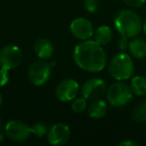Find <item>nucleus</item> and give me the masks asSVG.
<instances>
[{"label": "nucleus", "instance_id": "b1692460", "mask_svg": "<svg viewBox=\"0 0 146 146\" xmlns=\"http://www.w3.org/2000/svg\"><path fill=\"white\" fill-rule=\"evenodd\" d=\"M138 143L135 141H133V140H123V141L119 142V143L117 144V146H137Z\"/></svg>", "mask_w": 146, "mask_h": 146}, {"label": "nucleus", "instance_id": "423d86ee", "mask_svg": "<svg viewBox=\"0 0 146 146\" xmlns=\"http://www.w3.org/2000/svg\"><path fill=\"white\" fill-rule=\"evenodd\" d=\"M5 135L12 141L22 142L29 138L31 134V126L19 119H12L6 123L4 127Z\"/></svg>", "mask_w": 146, "mask_h": 146}, {"label": "nucleus", "instance_id": "9b49d317", "mask_svg": "<svg viewBox=\"0 0 146 146\" xmlns=\"http://www.w3.org/2000/svg\"><path fill=\"white\" fill-rule=\"evenodd\" d=\"M71 135L70 128L64 123H56L48 129L47 139L50 144L54 146L64 145L69 140Z\"/></svg>", "mask_w": 146, "mask_h": 146}, {"label": "nucleus", "instance_id": "6e6552de", "mask_svg": "<svg viewBox=\"0 0 146 146\" xmlns=\"http://www.w3.org/2000/svg\"><path fill=\"white\" fill-rule=\"evenodd\" d=\"M106 84L105 81L101 78H90L86 80L80 88L81 96L87 100H97L100 99L104 94H106Z\"/></svg>", "mask_w": 146, "mask_h": 146}, {"label": "nucleus", "instance_id": "2eb2a0df", "mask_svg": "<svg viewBox=\"0 0 146 146\" xmlns=\"http://www.w3.org/2000/svg\"><path fill=\"white\" fill-rule=\"evenodd\" d=\"M94 41L101 46L107 45L112 40V30L107 25H101L99 26L93 34Z\"/></svg>", "mask_w": 146, "mask_h": 146}, {"label": "nucleus", "instance_id": "bb28decb", "mask_svg": "<svg viewBox=\"0 0 146 146\" xmlns=\"http://www.w3.org/2000/svg\"><path fill=\"white\" fill-rule=\"evenodd\" d=\"M2 101H3V99H2V94L0 93V107H1V105H2Z\"/></svg>", "mask_w": 146, "mask_h": 146}, {"label": "nucleus", "instance_id": "4468645a", "mask_svg": "<svg viewBox=\"0 0 146 146\" xmlns=\"http://www.w3.org/2000/svg\"><path fill=\"white\" fill-rule=\"evenodd\" d=\"M107 109V103L104 100L97 99L93 100V102L88 106L87 113L92 119H100L106 115Z\"/></svg>", "mask_w": 146, "mask_h": 146}, {"label": "nucleus", "instance_id": "4be33fe9", "mask_svg": "<svg viewBox=\"0 0 146 146\" xmlns=\"http://www.w3.org/2000/svg\"><path fill=\"white\" fill-rule=\"evenodd\" d=\"M146 0H123V2L126 5L132 7V8H138V7H141L142 5L145 3Z\"/></svg>", "mask_w": 146, "mask_h": 146}, {"label": "nucleus", "instance_id": "20e7f679", "mask_svg": "<svg viewBox=\"0 0 146 146\" xmlns=\"http://www.w3.org/2000/svg\"><path fill=\"white\" fill-rule=\"evenodd\" d=\"M133 92L128 84L123 81L112 83L106 90V98L113 107H123L131 101Z\"/></svg>", "mask_w": 146, "mask_h": 146}, {"label": "nucleus", "instance_id": "1a4fd4ad", "mask_svg": "<svg viewBox=\"0 0 146 146\" xmlns=\"http://www.w3.org/2000/svg\"><path fill=\"white\" fill-rule=\"evenodd\" d=\"M78 92H79L78 82L74 79L67 78V79L62 80L57 85L56 90H55V95L59 101L69 102L77 97Z\"/></svg>", "mask_w": 146, "mask_h": 146}, {"label": "nucleus", "instance_id": "5701e85b", "mask_svg": "<svg viewBox=\"0 0 146 146\" xmlns=\"http://www.w3.org/2000/svg\"><path fill=\"white\" fill-rule=\"evenodd\" d=\"M128 45H129V41H128V38H126V37H123L121 36V38L118 40L117 42V47L120 49V50L124 51L126 50V49L128 48Z\"/></svg>", "mask_w": 146, "mask_h": 146}, {"label": "nucleus", "instance_id": "412c9836", "mask_svg": "<svg viewBox=\"0 0 146 146\" xmlns=\"http://www.w3.org/2000/svg\"><path fill=\"white\" fill-rule=\"evenodd\" d=\"M9 70L5 68H0V87L5 86L9 81Z\"/></svg>", "mask_w": 146, "mask_h": 146}, {"label": "nucleus", "instance_id": "7ed1b4c3", "mask_svg": "<svg viewBox=\"0 0 146 146\" xmlns=\"http://www.w3.org/2000/svg\"><path fill=\"white\" fill-rule=\"evenodd\" d=\"M134 63L127 53L114 55L108 63V72L116 81H124L131 78L134 74Z\"/></svg>", "mask_w": 146, "mask_h": 146}, {"label": "nucleus", "instance_id": "a878e982", "mask_svg": "<svg viewBox=\"0 0 146 146\" xmlns=\"http://www.w3.org/2000/svg\"><path fill=\"white\" fill-rule=\"evenodd\" d=\"M142 30H143V32L145 33V35H146V20L144 21V23H143V26H142Z\"/></svg>", "mask_w": 146, "mask_h": 146}, {"label": "nucleus", "instance_id": "f03ea898", "mask_svg": "<svg viewBox=\"0 0 146 146\" xmlns=\"http://www.w3.org/2000/svg\"><path fill=\"white\" fill-rule=\"evenodd\" d=\"M114 25L119 34L126 38H134L142 31L143 23L140 16L133 10L122 9L114 17Z\"/></svg>", "mask_w": 146, "mask_h": 146}, {"label": "nucleus", "instance_id": "f8f14e48", "mask_svg": "<svg viewBox=\"0 0 146 146\" xmlns=\"http://www.w3.org/2000/svg\"><path fill=\"white\" fill-rule=\"evenodd\" d=\"M34 52L39 59H49L54 53V46L52 42L47 38H38L34 42Z\"/></svg>", "mask_w": 146, "mask_h": 146}, {"label": "nucleus", "instance_id": "39448f33", "mask_svg": "<svg viewBox=\"0 0 146 146\" xmlns=\"http://www.w3.org/2000/svg\"><path fill=\"white\" fill-rule=\"evenodd\" d=\"M51 75V65L44 59L31 63L27 71L28 79L33 85L41 86L48 81Z\"/></svg>", "mask_w": 146, "mask_h": 146}, {"label": "nucleus", "instance_id": "393cba45", "mask_svg": "<svg viewBox=\"0 0 146 146\" xmlns=\"http://www.w3.org/2000/svg\"><path fill=\"white\" fill-rule=\"evenodd\" d=\"M4 127H5V126H3L2 120L0 119V142H1L3 139H4V135H5Z\"/></svg>", "mask_w": 146, "mask_h": 146}, {"label": "nucleus", "instance_id": "a211bd4d", "mask_svg": "<svg viewBox=\"0 0 146 146\" xmlns=\"http://www.w3.org/2000/svg\"><path fill=\"white\" fill-rule=\"evenodd\" d=\"M87 101L88 100L84 98L83 96L74 98L72 100V103H71V110L76 114L83 113L87 109Z\"/></svg>", "mask_w": 146, "mask_h": 146}, {"label": "nucleus", "instance_id": "f3484780", "mask_svg": "<svg viewBox=\"0 0 146 146\" xmlns=\"http://www.w3.org/2000/svg\"><path fill=\"white\" fill-rule=\"evenodd\" d=\"M132 119L137 123L146 122V101L141 102L134 108L132 112Z\"/></svg>", "mask_w": 146, "mask_h": 146}, {"label": "nucleus", "instance_id": "9d476101", "mask_svg": "<svg viewBox=\"0 0 146 146\" xmlns=\"http://www.w3.org/2000/svg\"><path fill=\"white\" fill-rule=\"evenodd\" d=\"M69 28L73 36L82 41L88 40L93 37L94 31H95L92 23L84 17L75 18L70 23Z\"/></svg>", "mask_w": 146, "mask_h": 146}, {"label": "nucleus", "instance_id": "ddd939ff", "mask_svg": "<svg viewBox=\"0 0 146 146\" xmlns=\"http://www.w3.org/2000/svg\"><path fill=\"white\" fill-rule=\"evenodd\" d=\"M128 49L132 57L136 59H143L146 56V41L142 38H132L129 41Z\"/></svg>", "mask_w": 146, "mask_h": 146}, {"label": "nucleus", "instance_id": "0eeeda50", "mask_svg": "<svg viewBox=\"0 0 146 146\" xmlns=\"http://www.w3.org/2000/svg\"><path fill=\"white\" fill-rule=\"evenodd\" d=\"M22 59V51L15 45H7L0 50V67L7 70L18 67Z\"/></svg>", "mask_w": 146, "mask_h": 146}, {"label": "nucleus", "instance_id": "6ab92c4d", "mask_svg": "<svg viewBox=\"0 0 146 146\" xmlns=\"http://www.w3.org/2000/svg\"><path fill=\"white\" fill-rule=\"evenodd\" d=\"M31 133L36 135L37 137H44L48 133V128L42 122H37L31 126Z\"/></svg>", "mask_w": 146, "mask_h": 146}, {"label": "nucleus", "instance_id": "dca6fc26", "mask_svg": "<svg viewBox=\"0 0 146 146\" xmlns=\"http://www.w3.org/2000/svg\"><path fill=\"white\" fill-rule=\"evenodd\" d=\"M129 86L135 95L142 96L146 94V78L143 76L137 75L132 77Z\"/></svg>", "mask_w": 146, "mask_h": 146}, {"label": "nucleus", "instance_id": "f257e3e1", "mask_svg": "<svg viewBox=\"0 0 146 146\" xmlns=\"http://www.w3.org/2000/svg\"><path fill=\"white\" fill-rule=\"evenodd\" d=\"M73 60L82 70L92 73L100 72L106 66L107 55L103 46L88 39L76 45L73 51Z\"/></svg>", "mask_w": 146, "mask_h": 146}, {"label": "nucleus", "instance_id": "aec40b11", "mask_svg": "<svg viewBox=\"0 0 146 146\" xmlns=\"http://www.w3.org/2000/svg\"><path fill=\"white\" fill-rule=\"evenodd\" d=\"M84 7L88 12H95L98 9V0H84Z\"/></svg>", "mask_w": 146, "mask_h": 146}]
</instances>
